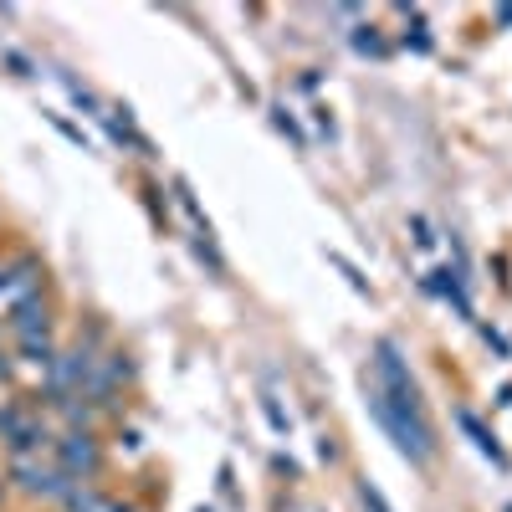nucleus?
<instances>
[{"mask_svg":"<svg viewBox=\"0 0 512 512\" xmlns=\"http://www.w3.org/2000/svg\"><path fill=\"white\" fill-rule=\"evenodd\" d=\"M262 410H267V420H272V425H277V431H287V425H292V420H287V415H282V410H277V400H272V395H267V400H262Z\"/></svg>","mask_w":512,"mask_h":512,"instance_id":"nucleus-14","label":"nucleus"},{"mask_svg":"<svg viewBox=\"0 0 512 512\" xmlns=\"http://www.w3.org/2000/svg\"><path fill=\"white\" fill-rule=\"evenodd\" d=\"M11 287V277H6V267H0V292H6Z\"/></svg>","mask_w":512,"mask_h":512,"instance_id":"nucleus-16","label":"nucleus"},{"mask_svg":"<svg viewBox=\"0 0 512 512\" xmlns=\"http://www.w3.org/2000/svg\"><path fill=\"white\" fill-rule=\"evenodd\" d=\"M0 62H6V67H11L16 77H36V72H31V62H26L21 52H0Z\"/></svg>","mask_w":512,"mask_h":512,"instance_id":"nucleus-13","label":"nucleus"},{"mask_svg":"<svg viewBox=\"0 0 512 512\" xmlns=\"http://www.w3.org/2000/svg\"><path fill=\"white\" fill-rule=\"evenodd\" d=\"M16 354H21V364L47 374L52 359H57V344H52V333H31V338H16Z\"/></svg>","mask_w":512,"mask_h":512,"instance_id":"nucleus-6","label":"nucleus"},{"mask_svg":"<svg viewBox=\"0 0 512 512\" xmlns=\"http://www.w3.org/2000/svg\"><path fill=\"white\" fill-rule=\"evenodd\" d=\"M354 47H359V52H374V57H384V41H379V31H374V26H359Z\"/></svg>","mask_w":512,"mask_h":512,"instance_id":"nucleus-11","label":"nucleus"},{"mask_svg":"<svg viewBox=\"0 0 512 512\" xmlns=\"http://www.w3.org/2000/svg\"><path fill=\"white\" fill-rule=\"evenodd\" d=\"M0 441H6V451L16 461V456H36L41 446H52V431H47V420H36V415H16L6 431H0Z\"/></svg>","mask_w":512,"mask_h":512,"instance_id":"nucleus-4","label":"nucleus"},{"mask_svg":"<svg viewBox=\"0 0 512 512\" xmlns=\"http://www.w3.org/2000/svg\"><path fill=\"white\" fill-rule=\"evenodd\" d=\"M57 77H62V88H67V98H72V103H77L82 113H93V118H103V113H108V108L98 103V93H93V88H82V82H77L72 72H57Z\"/></svg>","mask_w":512,"mask_h":512,"instance_id":"nucleus-8","label":"nucleus"},{"mask_svg":"<svg viewBox=\"0 0 512 512\" xmlns=\"http://www.w3.org/2000/svg\"><path fill=\"white\" fill-rule=\"evenodd\" d=\"M410 231H415V246H436V236H431V221H425V216H410Z\"/></svg>","mask_w":512,"mask_h":512,"instance_id":"nucleus-12","label":"nucleus"},{"mask_svg":"<svg viewBox=\"0 0 512 512\" xmlns=\"http://www.w3.org/2000/svg\"><path fill=\"white\" fill-rule=\"evenodd\" d=\"M431 292H441L446 303H456L461 318H472V297H466V287H461V267H456V272H451V267L431 272Z\"/></svg>","mask_w":512,"mask_h":512,"instance_id":"nucleus-7","label":"nucleus"},{"mask_svg":"<svg viewBox=\"0 0 512 512\" xmlns=\"http://www.w3.org/2000/svg\"><path fill=\"white\" fill-rule=\"evenodd\" d=\"M328 262H333V267H338V272H344V277H349V282H354V292H369V282H364V277H359V267H354V262H349V256H338V251H328Z\"/></svg>","mask_w":512,"mask_h":512,"instance_id":"nucleus-10","label":"nucleus"},{"mask_svg":"<svg viewBox=\"0 0 512 512\" xmlns=\"http://www.w3.org/2000/svg\"><path fill=\"white\" fill-rule=\"evenodd\" d=\"M11 328H16V338H31V333H47L52 328V303H47V292H21L16 303H11Z\"/></svg>","mask_w":512,"mask_h":512,"instance_id":"nucleus-3","label":"nucleus"},{"mask_svg":"<svg viewBox=\"0 0 512 512\" xmlns=\"http://www.w3.org/2000/svg\"><path fill=\"white\" fill-rule=\"evenodd\" d=\"M359 502H364V512H395L390 502H384V492H379L369 477H359Z\"/></svg>","mask_w":512,"mask_h":512,"instance_id":"nucleus-9","label":"nucleus"},{"mask_svg":"<svg viewBox=\"0 0 512 512\" xmlns=\"http://www.w3.org/2000/svg\"><path fill=\"white\" fill-rule=\"evenodd\" d=\"M456 425H461V431H466V436H472V446H477V451H482L487 461H497V466L507 461V451H502V441H497V436L487 431V425H482V420H477L472 410H456Z\"/></svg>","mask_w":512,"mask_h":512,"instance_id":"nucleus-5","label":"nucleus"},{"mask_svg":"<svg viewBox=\"0 0 512 512\" xmlns=\"http://www.w3.org/2000/svg\"><path fill=\"white\" fill-rule=\"evenodd\" d=\"M497 21H502V26H512V6H502V11H497Z\"/></svg>","mask_w":512,"mask_h":512,"instance_id":"nucleus-15","label":"nucleus"},{"mask_svg":"<svg viewBox=\"0 0 512 512\" xmlns=\"http://www.w3.org/2000/svg\"><path fill=\"white\" fill-rule=\"evenodd\" d=\"M52 466L67 472L72 482H93L103 477V441L93 431H67L52 441Z\"/></svg>","mask_w":512,"mask_h":512,"instance_id":"nucleus-1","label":"nucleus"},{"mask_svg":"<svg viewBox=\"0 0 512 512\" xmlns=\"http://www.w3.org/2000/svg\"><path fill=\"white\" fill-rule=\"evenodd\" d=\"M11 482H16L21 492H31V497H47V502H62V497L77 487L67 472L47 466L41 456H16V461H11Z\"/></svg>","mask_w":512,"mask_h":512,"instance_id":"nucleus-2","label":"nucleus"},{"mask_svg":"<svg viewBox=\"0 0 512 512\" xmlns=\"http://www.w3.org/2000/svg\"><path fill=\"white\" fill-rule=\"evenodd\" d=\"M0 502H6V482H0Z\"/></svg>","mask_w":512,"mask_h":512,"instance_id":"nucleus-17","label":"nucleus"}]
</instances>
